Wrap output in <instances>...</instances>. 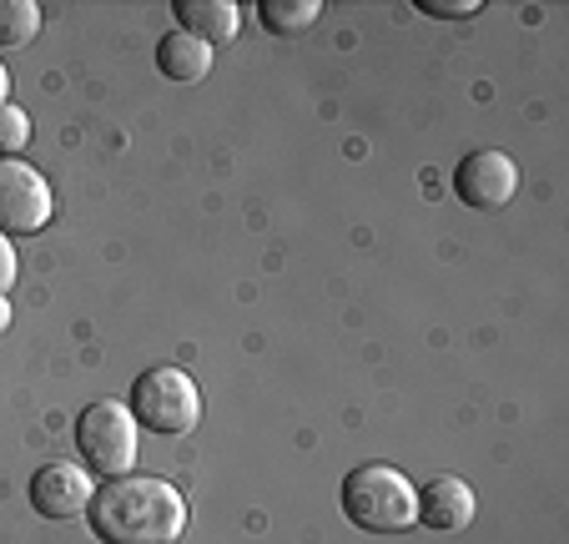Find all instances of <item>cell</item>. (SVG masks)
Here are the masks:
<instances>
[{
  "label": "cell",
  "mask_w": 569,
  "mask_h": 544,
  "mask_svg": "<svg viewBox=\"0 0 569 544\" xmlns=\"http://www.w3.org/2000/svg\"><path fill=\"white\" fill-rule=\"evenodd\" d=\"M343 514L368 534H403L419 524V489L393 464H353L343 474Z\"/></svg>",
  "instance_id": "7a4b0ae2"
},
{
  "label": "cell",
  "mask_w": 569,
  "mask_h": 544,
  "mask_svg": "<svg viewBox=\"0 0 569 544\" xmlns=\"http://www.w3.org/2000/svg\"><path fill=\"white\" fill-rule=\"evenodd\" d=\"M157 66H161V76H172V81H202V76L212 71V46L187 31H172V36H161Z\"/></svg>",
  "instance_id": "30bf717a"
},
{
  "label": "cell",
  "mask_w": 569,
  "mask_h": 544,
  "mask_svg": "<svg viewBox=\"0 0 569 544\" xmlns=\"http://www.w3.org/2000/svg\"><path fill=\"white\" fill-rule=\"evenodd\" d=\"M76 448H81L91 474H107V479L131 474V464H137V418H131V408L117 404V398L91 404L76 418Z\"/></svg>",
  "instance_id": "277c9868"
},
{
  "label": "cell",
  "mask_w": 569,
  "mask_h": 544,
  "mask_svg": "<svg viewBox=\"0 0 569 544\" xmlns=\"http://www.w3.org/2000/svg\"><path fill=\"white\" fill-rule=\"evenodd\" d=\"M177 21H182V31L197 36V41L222 46L237 36L242 11H237L232 0H177Z\"/></svg>",
  "instance_id": "9c48e42d"
},
{
  "label": "cell",
  "mask_w": 569,
  "mask_h": 544,
  "mask_svg": "<svg viewBox=\"0 0 569 544\" xmlns=\"http://www.w3.org/2000/svg\"><path fill=\"white\" fill-rule=\"evenodd\" d=\"M91 494L97 489H91V474L81 469V464H46L31 479V504L46 520H76V514H87Z\"/></svg>",
  "instance_id": "52a82bcc"
},
{
  "label": "cell",
  "mask_w": 569,
  "mask_h": 544,
  "mask_svg": "<svg viewBox=\"0 0 569 544\" xmlns=\"http://www.w3.org/2000/svg\"><path fill=\"white\" fill-rule=\"evenodd\" d=\"M419 524L433 534H459L473 524V489L459 474H439L419 489Z\"/></svg>",
  "instance_id": "ba28073f"
},
{
  "label": "cell",
  "mask_w": 569,
  "mask_h": 544,
  "mask_svg": "<svg viewBox=\"0 0 569 544\" xmlns=\"http://www.w3.org/2000/svg\"><path fill=\"white\" fill-rule=\"evenodd\" d=\"M51 187L21 157H0V233H41L51 222Z\"/></svg>",
  "instance_id": "5b68a950"
},
{
  "label": "cell",
  "mask_w": 569,
  "mask_h": 544,
  "mask_svg": "<svg viewBox=\"0 0 569 544\" xmlns=\"http://www.w3.org/2000/svg\"><path fill=\"white\" fill-rule=\"evenodd\" d=\"M515 192H519V167H515V157H505V151H495V147L469 151V157L453 167V197H459L463 207H473V212H495V207H505Z\"/></svg>",
  "instance_id": "8992f818"
},
{
  "label": "cell",
  "mask_w": 569,
  "mask_h": 544,
  "mask_svg": "<svg viewBox=\"0 0 569 544\" xmlns=\"http://www.w3.org/2000/svg\"><path fill=\"white\" fill-rule=\"evenodd\" d=\"M11 283H16V247H11V237L0 233V298L11 293Z\"/></svg>",
  "instance_id": "9a60e30c"
},
{
  "label": "cell",
  "mask_w": 569,
  "mask_h": 544,
  "mask_svg": "<svg viewBox=\"0 0 569 544\" xmlns=\"http://www.w3.org/2000/svg\"><path fill=\"white\" fill-rule=\"evenodd\" d=\"M131 418L137 428H151V434H187L202 418V394H197L192 374L182 368H147V374L131 384Z\"/></svg>",
  "instance_id": "3957f363"
},
{
  "label": "cell",
  "mask_w": 569,
  "mask_h": 544,
  "mask_svg": "<svg viewBox=\"0 0 569 544\" xmlns=\"http://www.w3.org/2000/svg\"><path fill=\"white\" fill-rule=\"evenodd\" d=\"M11 101V71H6V61H0V107Z\"/></svg>",
  "instance_id": "2e32d148"
},
{
  "label": "cell",
  "mask_w": 569,
  "mask_h": 544,
  "mask_svg": "<svg viewBox=\"0 0 569 544\" xmlns=\"http://www.w3.org/2000/svg\"><path fill=\"white\" fill-rule=\"evenodd\" d=\"M423 16H439V21H453V16H479V0H419Z\"/></svg>",
  "instance_id": "5bb4252c"
},
{
  "label": "cell",
  "mask_w": 569,
  "mask_h": 544,
  "mask_svg": "<svg viewBox=\"0 0 569 544\" xmlns=\"http://www.w3.org/2000/svg\"><path fill=\"white\" fill-rule=\"evenodd\" d=\"M31 141V117H26L16 101L0 107V157H16V151Z\"/></svg>",
  "instance_id": "4fadbf2b"
},
{
  "label": "cell",
  "mask_w": 569,
  "mask_h": 544,
  "mask_svg": "<svg viewBox=\"0 0 569 544\" xmlns=\"http://www.w3.org/2000/svg\"><path fill=\"white\" fill-rule=\"evenodd\" d=\"M258 16L272 36H298L322 16V0H262Z\"/></svg>",
  "instance_id": "7c38bea8"
},
{
  "label": "cell",
  "mask_w": 569,
  "mask_h": 544,
  "mask_svg": "<svg viewBox=\"0 0 569 544\" xmlns=\"http://www.w3.org/2000/svg\"><path fill=\"white\" fill-rule=\"evenodd\" d=\"M6 328H11V303L0 298V333H6Z\"/></svg>",
  "instance_id": "e0dca14e"
},
{
  "label": "cell",
  "mask_w": 569,
  "mask_h": 544,
  "mask_svg": "<svg viewBox=\"0 0 569 544\" xmlns=\"http://www.w3.org/2000/svg\"><path fill=\"white\" fill-rule=\"evenodd\" d=\"M87 520L101 544H177L187 530V504L167 479L117 474L91 494Z\"/></svg>",
  "instance_id": "6da1fadb"
},
{
  "label": "cell",
  "mask_w": 569,
  "mask_h": 544,
  "mask_svg": "<svg viewBox=\"0 0 569 544\" xmlns=\"http://www.w3.org/2000/svg\"><path fill=\"white\" fill-rule=\"evenodd\" d=\"M41 31V6L36 0H0V51H21Z\"/></svg>",
  "instance_id": "8fae6325"
}]
</instances>
